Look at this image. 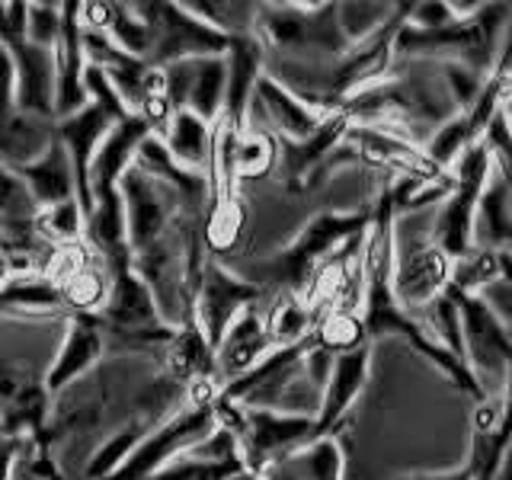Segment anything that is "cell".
I'll return each mask as SVG.
<instances>
[{
    "instance_id": "d4e9b609",
    "label": "cell",
    "mask_w": 512,
    "mask_h": 480,
    "mask_svg": "<svg viewBox=\"0 0 512 480\" xmlns=\"http://www.w3.org/2000/svg\"><path fill=\"white\" fill-rule=\"evenodd\" d=\"M160 372L173 378L176 384L189 388L192 381H202L212 375V343L205 340L202 330L192 324L173 327V336L160 356Z\"/></svg>"
},
{
    "instance_id": "f546056e",
    "label": "cell",
    "mask_w": 512,
    "mask_h": 480,
    "mask_svg": "<svg viewBox=\"0 0 512 480\" xmlns=\"http://www.w3.org/2000/svg\"><path fill=\"white\" fill-rule=\"evenodd\" d=\"M308 343L330 352V356H343L359 346H372L362 327V314L356 311H324L317 314L314 330L308 336Z\"/></svg>"
},
{
    "instance_id": "8fae6325",
    "label": "cell",
    "mask_w": 512,
    "mask_h": 480,
    "mask_svg": "<svg viewBox=\"0 0 512 480\" xmlns=\"http://www.w3.org/2000/svg\"><path fill=\"white\" fill-rule=\"evenodd\" d=\"M215 423V404L212 407H183L173 413L167 423L148 429L135 445L128 461L112 474L109 480H151L157 471H164L170 461L186 455L192 445H199Z\"/></svg>"
},
{
    "instance_id": "836d02e7",
    "label": "cell",
    "mask_w": 512,
    "mask_h": 480,
    "mask_svg": "<svg viewBox=\"0 0 512 480\" xmlns=\"http://www.w3.org/2000/svg\"><path fill=\"white\" fill-rule=\"evenodd\" d=\"M112 42L119 45V52L128 58L148 61L151 58V26L144 23V16L135 10V4H112Z\"/></svg>"
},
{
    "instance_id": "74e56055",
    "label": "cell",
    "mask_w": 512,
    "mask_h": 480,
    "mask_svg": "<svg viewBox=\"0 0 512 480\" xmlns=\"http://www.w3.org/2000/svg\"><path fill=\"white\" fill-rule=\"evenodd\" d=\"M228 474L212 468V464H202L189 455H180L176 461H170L164 471H157L151 480H224Z\"/></svg>"
},
{
    "instance_id": "5bb4252c",
    "label": "cell",
    "mask_w": 512,
    "mask_h": 480,
    "mask_svg": "<svg viewBox=\"0 0 512 480\" xmlns=\"http://www.w3.org/2000/svg\"><path fill=\"white\" fill-rule=\"evenodd\" d=\"M106 359V333L96 314H74L61 330L52 362L45 365V388L55 394L84 381Z\"/></svg>"
},
{
    "instance_id": "ee69618b",
    "label": "cell",
    "mask_w": 512,
    "mask_h": 480,
    "mask_svg": "<svg viewBox=\"0 0 512 480\" xmlns=\"http://www.w3.org/2000/svg\"><path fill=\"white\" fill-rule=\"evenodd\" d=\"M506 116L512 119V80H509V103H506Z\"/></svg>"
},
{
    "instance_id": "2e32d148",
    "label": "cell",
    "mask_w": 512,
    "mask_h": 480,
    "mask_svg": "<svg viewBox=\"0 0 512 480\" xmlns=\"http://www.w3.org/2000/svg\"><path fill=\"white\" fill-rule=\"evenodd\" d=\"M164 80H167V100H170L173 112L189 109L212 125L221 119L224 80H228V64H224V55L167 64Z\"/></svg>"
},
{
    "instance_id": "52a82bcc",
    "label": "cell",
    "mask_w": 512,
    "mask_h": 480,
    "mask_svg": "<svg viewBox=\"0 0 512 480\" xmlns=\"http://www.w3.org/2000/svg\"><path fill=\"white\" fill-rule=\"evenodd\" d=\"M452 260L432 244L429 228L407 231L394 218V266H391V292L394 301L410 314L426 311L432 301L452 282Z\"/></svg>"
},
{
    "instance_id": "5b68a950",
    "label": "cell",
    "mask_w": 512,
    "mask_h": 480,
    "mask_svg": "<svg viewBox=\"0 0 512 480\" xmlns=\"http://www.w3.org/2000/svg\"><path fill=\"white\" fill-rule=\"evenodd\" d=\"M445 295L455 301L458 324H461V359L468 372L477 378L480 391L487 397H496L503 391L509 365H512V336L509 324H503L500 314L490 308L484 295L455 292L452 285Z\"/></svg>"
},
{
    "instance_id": "f1b7e54d",
    "label": "cell",
    "mask_w": 512,
    "mask_h": 480,
    "mask_svg": "<svg viewBox=\"0 0 512 480\" xmlns=\"http://www.w3.org/2000/svg\"><path fill=\"white\" fill-rule=\"evenodd\" d=\"M144 432L148 429H144L138 420L125 416L116 429H109L106 436L93 445L90 458L84 461V468H80V480H109L128 461V455L135 452V445L141 442Z\"/></svg>"
},
{
    "instance_id": "4316f807",
    "label": "cell",
    "mask_w": 512,
    "mask_h": 480,
    "mask_svg": "<svg viewBox=\"0 0 512 480\" xmlns=\"http://www.w3.org/2000/svg\"><path fill=\"white\" fill-rule=\"evenodd\" d=\"M496 282H512V250H493V247H474L464 260L452 266V285L455 292L484 295V288Z\"/></svg>"
},
{
    "instance_id": "b9f144b4",
    "label": "cell",
    "mask_w": 512,
    "mask_h": 480,
    "mask_svg": "<svg viewBox=\"0 0 512 480\" xmlns=\"http://www.w3.org/2000/svg\"><path fill=\"white\" fill-rule=\"evenodd\" d=\"M224 480H263V477L244 468V471H234V474H228V477H224Z\"/></svg>"
},
{
    "instance_id": "44dd1931",
    "label": "cell",
    "mask_w": 512,
    "mask_h": 480,
    "mask_svg": "<svg viewBox=\"0 0 512 480\" xmlns=\"http://www.w3.org/2000/svg\"><path fill=\"white\" fill-rule=\"evenodd\" d=\"M16 64V112L55 122V55L52 48H39L32 42L10 45Z\"/></svg>"
},
{
    "instance_id": "4fadbf2b",
    "label": "cell",
    "mask_w": 512,
    "mask_h": 480,
    "mask_svg": "<svg viewBox=\"0 0 512 480\" xmlns=\"http://www.w3.org/2000/svg\"><path fill=\"white\" fill-rule=\"evenodd\" d=\"M327 116L330 112H317L263 71L247 109V128L266 132L276 141H308L311 135H317V128L324 125Z\"/></svg>"
},
{
    "instance_id": "83f0119b",
    "label": "cell",
    "mask_w": 512,
    "mask_h": 480,
    "mask_svg": "<svg viewBox=\"0 0 512 480\" xmlns=\"http://www.w3.org/2000/svg\"><path fill=\"white\" fill-rule=\"evenodd\" d=\"M512 192L490 173V183L484 189L474 218V247L509 250L512 247V212H509Z\"/></svg>"
},
{
    "instance_id": "8d00e7d4",
    "label": "cell",
    "mask_w": 512,
    "mask_h": 480,
    "mask_svg": "<svg viewBox=\"0 0 512 480\" xmlns=\"http://www.w3.org/2000/svg\"><path fill=\"white\" fill-rule=\"evenodd\" d=\"M61 23V4H26V42L39 48H55L61 36Z\"/></svg>"
},
{
    "instance_id": "8992f818",
    "label": "cell",
    "mask_w": 512,
    "mask_h": 480,
    "mask_svg": "<svg viewBox=\"0 0 512 480\" xmlns=\"http://www.w3.org/2000/svg\"><path fill=\"white\" fill-rule=\"evenodd\" d=\"M490 154L484 148V141H477L474 148L464 151L455 164H452V176L455 186L452 192L442 199L439 215L429 224V237L448 260L458 263L474 250V218H477V205L484 189L490 183Z\"/></svg>"
},
{
    "instance_id": "60d3db41",
    "label": "cell",
    "mask_w": 512,
    "mask_h": 480,
    "mask_svg": "<svg viewBox=\"0 0 512 480\" xmlns=\"http://www.w3.org/2000/svg\"><path fill=\"white\" fill-rule=\"evenodd\" d=\"M404 480H468L464 471H445V474H413V477H404Z\"/></svg>"
},
{
    "instance_id": "cb8c5ba5",
    "label": "cell",
    "mask_w": 512,
    "mask_h": 480,
    "mask_svg": "<svg viewBox=\"0 0 512 480\" xmlns=\"http://www.w3.org/2000/svg\"><path fill=\"white\" fill-rule=\"evenodd\" d=\"M55 144V122L26 116V112H10L0 122V164L10 170L29 167Z\"/></svg>"
},
{
    "instance_id": "7a4b0ae2",
    "label": "cell",
    "mask_w": 512,
    "mask_h": 480,
    "mask_svg": "<svg viewBox=\"0 0 512 480\" xmlns=\"http://www.w3.org/2000/svg\"><path fill=\"white\" fill-rule=\"evenodd\" d=\"M368 224H372V205L352 208V212H317L282 250L266 256V260H256L263 276L253 279V285L263 288L266 295L272 292L301 295L308 279L314 276V269L324 260H330L352 237L365 234Z\"/></svg>"
},
{
    "instance_id": "484cf974",
    "label": "cell",
    "mask_w": 512,
    "mask_h": 480,
    "mask_svg": "<svg viewBox=\"0 0 512 480\" xmlns=\"http://www.w3.org/2000/svg\"><path fill=\"white\" fill-rule=\"evenodd\" d=\"M263 327L272 349L301 346L314 330V311L295 292H272L263 298Z\"/></svg>"
},
{
    "instance_id": "4dcf8cb0",
    "label": "cell",
    "mask_w": 512,
    "mask_h": 480,
    "mask_svg": "<svg viewBox=\"0 0 512 480\" xmlns=\"http://www.w3.org/2000/svg\"><path fill=\"white\" fill-rule=\"evenodd\" d=\"M61 304L68 317L74 314H100L106 295H109V269L103 260H96L93 266H87L84 272H77L71 282H64L58 288Z\"/></svg>"
},
{
    "instance_id": "ab89813d",
    "label": "cell",
    "mask_w": 512,
    "mask_h": 480,
    "mask_svg": "<svg viewBox=\"0 0 512 480\" xmlns=\"http://www.w3.org/2000/svg\"><path fill=\"white\" fill-rule=\"evenodd\" d=\"M16 448H20V436H0V480H13Z\"/></svg>"
},
{
    "instance_id": "bcb514c9",
    "label": "cell",
    "mask_w": 512,
    "mask_h": 480,
    "mask_svg": "<svg viewBox=\"0 0 512 480\" xmlns=\"http://www.w3.org/2000/svg\"><path fill=\"white\" fill-rule=\"evenodd\" d=\"M509 336H512V324H509Z\"/></svg>"
},
{
    "instance_id": "d6986e66",
    "label": "cell",
    "mask_w": 512,
    "mask_h": 480,
    "mask_svg": "<svg viewBox=\"0 0 512 480\" xmlns=\"http://www.w3.org/2000/svg\"><path fill=\"white\" fill-rule=\"evenodd\" d=\"M144 138H148V128H144V122L138 116H128L119 125L109 128V135L103 138L100 148H96V157H93V164H90V176H87L90 205L96 199L116 196L122 176L132 170L135 154H138Z\"/></svg>"
},
{
    "instance_id": "30bf717a",
    "label": "cell",
    "mask_w": 512,
    "mask_h": 480,
    "mask_svg": "<svg viewBox=\"0 0 512 480\" xmlns=\"http://www.w3.org/2000/svg\"><path fill=\"white\" fill-rule=\"evenodd\" d=\"M340 144L352 164L384 170L391 180H423V183H445V186L455 183L452 170H442L436 160L426 154L420 141L388 132V128L349 125Z\"/></svg>"
},
{
    "instance_id": "6da1fadb",
    "label": "cell",
    "mask_w": 512,
    "mask_h": 480,
    "mask_svg": "<svg viewBox=\"0 0 512 480\" xmlns=\"http://www.w3.org/2000/svg\"><path fill=\"white\" fill-rule=\"evenodd\" d=\"M509 20V4H480L439 29H413L404 23L394 36V64L404 58H439L442 64H458L477 77H487L500 58Z\"/></svg>"
},
{
    "instance_id": "9a60e30c",
    "label": "cell",
    "mask_w": 512,
    "mask_h": 480,
    "mask_svg": "<svg viewBox=\"0 0 512 480\" xmlns=\"http://www.w3.org/2000/svg\"><path fill=\"white\" fill-rule=\"evenodd\" d=\"M260 304L263 301H256L250 308L240 311L228 324V330L221 333V340L212 346V375L208 378H212L218 394L228 388V384L244 378L247 372H253V368L272 352Z\"/></svg>"
},
{
    "instance_id": "7402d4cb",
    "label": "cell",
    "mask_w": 512,
    "mask_h": 480,
    "mask_svg": "<svg viewBox=\"0 0 512 480\" xmlns=\"http://www.w3.org/2000/svg\"><path fill=\"white\" fill-rule=\"evenodd\" d=\"M23 180L29 199L36 208H52L61 202L77 199V180H74V167L64 148L55 141L39 160H32L29 167L13 170Z\"/></svg>"
},
{
    "instance_id": "e0dca14e",
    "label": "cell",
    "mask_w": 512,
    "mask_h": 480,
    "mask_svg": "<svg viewBox=\"0 0 512 480\" xmlns=\"http://www.w3.org/2000/svg\"><path fill=\"white\" fill-rule=\"evenodd\" d=\"M368 372H372V346H359L333 359L327 384L320 391V410L314 416V439L340 436L349 410L365 391Z\"/></svg>"
},
{
    "instance_id": "603a6c76",
    "label": "cell",
    "mask_w": 512,
    "mask_h": 480,
    "mask_svg": "<svg viewBox=\"0 0 512 480\" xmlns=\"http://www.w3.org/2000/svg\"><path fill=\"white\" fill-rule=\"evenodd\" d=\"M164 141L167 154L189 173L208 176L212 170V151H215V125L199 119L196 112L180 109L173 112L167 135L160 138Z\"/></svg>"
},
{
    "instance_id": "d590c367",
    "label": "cell",
    "mask_w": 512,
    "mask_h": 480,
    "mask_svg": "<svg viewBox=\"0 0 512 480\" xmlns=\"http://www.w3.org/2000/svg\"><path fill=\"white\" fill-rule=\"evenodd\" d=\"M39 208L32 205L23 180L10 167L0 164V218L4 221H32Z\"/></svg>"
},
{
    "instance_id": "7c38bea8",
    "label": "cell",
    "mask_w": 512,
    "mask_h": 480,
    "mask_svg": "<svg viewBox=\"0 0 512 480\" xmlns=\"http://www.w3.org/2000/svg\"><path fill=\"white\" fill-rule=\"evenodd\" d=\"M263 298H266L263 288L240 279L234 269H228L224 263L208 256L202 266L199 285H196V301H192V324H196L205 340L215 346L221 340V333L228 330L231 320Z\"/></svg>"
},
{
    "instance_id": "e575fe53",
    "label": "cell",
    "mask_w": 512,
    "mask_h": 480,
    "mask_svg": "<svg viewBox=\"0 0 512 480\" xmlns=\"http://www.w3.org/2000/svg\"><path fill=\"white\" fill-rule=\"evenodd\" d=\"M480 141H484V148L490 154L493 176L512 192V119L506 116V109L490 122Z\"/></svg>"
},
{
    "instance_id": "f35d334b",
    "label": "cell",
    "mask_w": 512,
    "mask_h": 480,
    "mask_svg": "<svg viewBox=\"0 0 512 480\" xmlns=\"http://www.w3.org/2000/svg\"><path fill=\"white\" fill-rule=\"evenodd\" d=\"M77 26H80V32H109V26H112V4H106V0L77 4Z\"/></svg>"
},
{
    "instance_id": "ba28073f",
    "label": "cell",
    "mask_w": 512,
    "mask_h": 480,
    "mask_svg": "<svg viewBox=\"0 0 512 480\" xmlns=\"http://www.w3.org/2000/svg\"><path fill=\"white\" fill-rule=\"evenodd\" d=\"M119 196H122V208H125V244L132 256L160 244V240L170 234L176 218L189 212V208H208V202L183 199L173 186L154 180L148 173H141L135 164L122 176Z\"/></svg>"
},
{
    "instance_id": "9c48e42d",
    "label": "cell",
    "mask_w": 512,
    "mask_h": 480,
    "mask_svg": "<svg viewBox=\"0 0 512 480\" xmlns=\"http://www.w3.org/2000/svg\"><path fill=\"white\" fill-rule=\"evenodd\" d=\"M135 10L151 26V68H167V64L189 58H215L231 45L224 32L199 20L196 13L186 10V4L151 0V4H135Z\"/></svg>"
},
{
    "instance_id": "3957f363",
    "label": "cell",
    "mask_w": 512,
    "mask_h": 480,
    "mask_svg": "<svg viewBox=\"0 0 512 480\" xmlns=\"http://www.w3.org/2000/svg\"><path fill=\"white\" fill-rule=\"evenodd\" d=\"M256 39L266 55L333 61L349 52L336 4H256Z\"/></svg>"
},
{
    "instance_id": "ac0fdd59",
    "label": "cell",
    "mask_w": 512,
    "mask_h": 480,
    "mask_svg": "<svg viewBox=\"0 0 512 480\" xmlns=\"http://www.w3.org/2000/svg\"><path fill=\"white\" fill-rule=\"evenodd\" d=\"M224 64H228V80H224V109L218 122L234 128V132H244L256 80L266 71V48L256 39V32L231 39L228 52H224Z\"/></svg>"
},
{
    "instance_id": "d6a6232c",
    "label": "cell",
    "mask_w": 512,
    "mask_h": 480,
    "mask_svg": "<svg viewBox=\"0 0 512 480\" xmlns=\"http://www.w3.org/2000/svg\"><path fill=\"white\" fill-rule=\"evenodd\" d=\"M32 228H36V234L48 247L74 244V240H84V208H80L77 199L39 208L36 218H32Z\"/></svg>"
},
{
    "instance_id": "ffe728a7",
    "label": "cell",
    "mask_w": 512,
    "mask_h": 480,
    "mask_svg": "<svg viewBox=\"0 0 512 480\" xmlns=\"http://www.w3.org/2000/svg\"><path fill=\"white\" fill-rule=\"evenodd\" d=\"M116 125L106 112H100L96 106H84L80 112L68 119H58L55 122V141L68 154L71 167H74V180H77V202L84 208V215L90 212V186H87V176H90V164L96 157V148L103 144V138L109 135V128Z\"/></svg>"
},
{
    "instance_id": "1f68e13d",
    "label": "cell",
    "mask_w": 512,
    "mask_h": 480,
    "mask_svg": "<svg viewBox=\"0 0 512 480\" xmlns=\"http://www.w3.org/2000/svg\"><path fill=\"white\" fill-rule=\"evenodd\" d=\"M13 480H68V474H64V464L45 436H20Z\"/></svg>"
},
{
    "instance_id": "f6af8a7d",
    "label": "cell",
    "mask_w": 512,
    "mask_h": 480,
    "mask_svg": "<svg viewBox=\"0 0 512 480\" xmlns=\"http://www.w3.org/2000/svg\"><path fill=\"white\" fill-rule=\"evenodd\" d=\"M0 436H7V432H4V426H0Z\"/></svg>"
},
{
    "instance_id": "277c9868",
    "label": "cell",
    "mask_w": 512,
    "mask_h": 480,
    "mask_svg": "<svg viewBox=\"0 0 512 480\" xmlns=\"http://www.w3.org/2000/svg\"><path fill=\"white\" fill-rule=\"evenodd\" d=\"M215 423L234 432L240 455H244V468L260 477L272 464L285 461L298 448L314 442V416L250 410V407H237L224 397L215 400Z\"/></svg>"
},
{
    "instance_id": "7bdbcfd3",
    "label": "cell",
    "mask_w": 512,
    "mask_h": 480,
    "mask_svg": "<svg viewBox=\"0 0 512 480\" xmlns=\"http://www.w3.org/2000/svg\"><path fill=\"white\" fill-rule=\"evenodd\" d=\"M7 279H10V269H7V260H4V253H0V288L7 285Z\"/></svg>"
}]
</instances>
